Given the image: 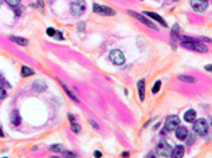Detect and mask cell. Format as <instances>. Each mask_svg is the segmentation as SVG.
<instances>
[{
    "label": "cell",
    "mask_w": 212,
    "mask_h": 158,
    "mask_svg": "<svg viewBox=\"0 0 212 158\" xmlns=\"http://www.w3.org/2000/svg\"><path fill=\"white\" fill-rule=\"evenodd\" d=\"M9 39H11L12 42H15V43L20 44V46H28V40L24 38H17V36H9Z\"/></svg>",
    "instance_id": "obj_17"
},
{
    "label": "cell",
    "mask_w": 212,
    "mask_h": 158,
    "mask_svg": "<svg viewBox=\"0 0 212 158\" xmlns=\"http://www.w3.org/2000/svg\"><path fill=\"white\" fill-rule=\"evenodd\" d=\"M191 6L195 12H204L207 9V1L205 0H191Z\"/></svg>",
    "instance_id": "obj_8"
},
{
    "label": "cell",
    "mask_w": 212,
    "mask_h": 158,
    "mask_svg": "<svg viewBox=\"0 0 212 158\" xmlns=\"http://www.w3.org/2000/svg\"><path fill=\"white\" fill-rule=\"evenodd\" d=\"M174 1H177V0H174Z\"/></svg>",
    "instance_id": "obj_37"
},
{
    "label": "cell",
    "mask_w": 212,
    "mask_h": 158,
    "mask_svg": "<svg viewBox=\"0 0 212 158\" xmlns=\"http://www.w3.org/2000/svg\"><path fill=\"white\" fill-rule=\"evenodd\" d=\"M32 74H34V70H32V68L27 67V66H23V67H22V75L23 76H30V75H32Z\"/></svg>",
    "instance_id": "obj_19"
},
{
    "label": "cell",
    "mask_w": 212,
    "mask_h": 158,
    "mask_svg": "<svg viewBox=\"0 0 212 158\" xmlns=\"http://www.w3.org/2000/svg\"><path fill=\"white\" fill-rule=\"evenodd\" d=\"M180 126V118L177 115H171L164 123V131H174Z\"/></svg>",
    "instance_id": "obj_3"
},
{
    "label": "cell",
    "mask_w": 212,
    "mask_h": 158,
    "mask_svg": "<svg viewBox=\"0 0 212 158\" xmlns=\"http://www.w3.org/2000/svg\"><path fill=\"white\" fill-rule=\"evenodd\" d=\"M122 157H129V152H124L122 153Z\"/></svg>",
    "instance_id": "obj_34"
},
{
    "label": "cell",
    "mask_w": 212,
    "mask_h": 158,
    "mask_svg": "<svg viewBox=\"0 0 212 158\" xmlns=\"http://www.w3.org/2000/svg\"><path fill=\"white\" fill-rule=\"evenodd\" d=\"M9 119H11V123L14 126H19V125H20V114H19V111H17V110H14Z\"/></svg>",
    "instance_id": "obj_15"
},
{
    "label": "cell",
    "mask_w": 212,
    "mask_h": 158,
    "mask_svg": "<svg viewBox=\"0 0 212 158\" xmlns=\"http://www.w3.org/2000/svg\"><path fill=\"white\" fill-rule=\"evenodd\" d=\"M0 137H4V135H3V130H1V129H0Z\"/></svg>",
    "instance_id": "obj_35"
},
{
    "label": "cell",
    "mask_w": 212,
    "mask_h": 158,
    "mask_svg": "<svg viewBox=\"0 0 212 158\" xmlns=\"http://www.w3.org/2000/svg\"><path fill=\"white\" fill-rule=\"evenodd\" d=\"M172 35L173 36H177L179 35V24H174L173 28H172Z\"/></svg>",
    "instance_id": "obj_25"
},
{
    "label": "cell",
    "mask_w": 212,
    "mask_h": 158,
    "mask_svg": "<svg viewBox=\"0 0 212 158\" xmlns=\"http://www.w3.org/2000/svg\"><path fill=\"white\" fill-rule=\"evenodd\" d=\"M50 150H51V152H55V153H62L63 152V147H62L61 145H51Z\"/></svg>",
    "instance_id": "obj_21"
},
{
    "label": "cell",
    "mask_w": 212,
    "mask_h": 158,
    "mask_svg": "<svg viewBox=\"0 0 212 158\" xmlns=\"http://www.w3.org/2000/svg\"><path fill=\"white\" fill-rule=\"evenodd\" d=\"M90 123H91V126H93L94 129H98V125H97V123L94 122V121H90Z\"/></svg>",
    "instance_id": "obj_32"
},
{
    "label": "cell",
    "mask_w": 212,
    "mask_h": 158,
    "mask_svg": "<svg viewBox=\"0 0 212 158\" xmlns=\"http://www.w3.org/2000/svg\"><path fill=\"white\" fill-rule=\"evenodd\" d=\"M7 97V93L6 90H4L3 87H0V99H4V98Z\"/></svg>",
    "instance_id": "obj_27"
},
{
    "label": "cell",
    "mask_w": 212,
    "mask_h": 158,
    "mask_svg": "<svg viewBox=\"0 0 212 158\" xmlns=\"http://www.w3.org/2000/svg\"><path fill=\"white\" fill-rule=\"evenodd\" d=\"M137 88H138V94H140V99L144 101L145 99V80L141 79L137 85Z\"/></svg>",
    "instance_id": "obj_13"
},
{
    "label": "cell",
    "mask_w": 212,
    "mask_h": 158,
    "mask_svg": "<svg viewBox=\"0 0 212 158\" xmlns=\"http://www.w3.org/2000/svg\"><path fill=\"white\" fill-rule=\"evenodd\" d=\"M109 59H110V62L113 63V65H117V66H121V65L125 63V56H124V54H122L121 50L110 51V54H109Z\"/></svg>",
    "instance_id": "obj_6"
},
{
    "label": "cell",
    "mask_w": 212,
    "mask_h": 158,
    "mask_svg": "<svg viewBox=\"0 0 212 158\" xmlns=\"http://www.w3.org/2000/svg\"><path fill=\"white\" fill-rule=\"evenodd\" d=\"M55 38L58 39V40H62V39H63V35H62V32H61V31H56Z\"/></svg>",
    "instance_id": "obj_28"
},
{
    "label": "cell",
    "mask_w": 212,
    "mask_h": 158,
    "mask_svg": "<svg viewBox=\"0 0 212 158\" xmlns=\"http://www.w3.org/2000/svg\"><path fill=\"white\" fill-rule=\"evenodd\" d=\"M144 15H145V16H149V18H152V19H154L156 22H160V24H161V26L166 27V22L164 20L163 18H161L160 15L154 14V12H149V11H145V12H144Z\"/></svg>",
    "instance_id": "obj_11"
},
{
    "label": "cell",
    "mask_w": 212,
    "mask_h": 158,
    "mask_svg": "<svg viewBox=\"0 0 212 158\" xmlns=\"http://www.w3.org/2000/svg\"><path fill=\"white\" fill-rule=\"evenodd\" d=\"M179 79L183 80V82H188V83L195 82V78H193V76H188V75H179Z\"/></svg>",
    "instance_id": "obj_20"
},
{
    "label": "cell",
    "mask_w": 212,
    "mask_h": 158,
    "mask_svg": "<svg viewBox=\"0 0 212 158\" xmlns=\"http://www.w3.org/2000/svg\"><path fill=\"white\" fill-rule=\"evenodd\" d=\"M205 70L209 71V73H212V65H207L205 66Z\"/></svg>",
    "instance_id": "obj_30"
},
{
    "label": "cell",
    "mask_w": 212,
    "mask_h": 158,
    "mask_svg": "<svg viewBox=\"0 0 212 158\" xmlns=\"http://www.w3.org/2000/svg\"><path fill=\"white\" fill-rule=\"evenodd\" d=\"M174 131H176V138H177V139L184 141V139L188 138V130H187L184 126H179Z\"/></svg>",
    "instance_id": "obj_10"
},
{
    "label": "cell",
    "mask_w": 212,
    "mask_h": 158,
    "mask_svg": "<svg viewBox=\"0 0 212 158\" xmlns=\"http://www.w3.org/2000/svg\"><path fill=\"white\" fill-rule=\"evenodd\" d=\"M61 85H62V87H63V90L66 91V94H67V95H69V97L71 98L73 101H75L77 103H79V99L75 97V94H74V93H71V91H70L69 88H67V86H66V85H63V82H61Z\"/></svg>",
    "instance_id": "obj_18"
},
{
    "label": "cell",
    "mask_w": 212,
    "mask_h": 158,
    "mask_svg": "<svg viewBox=\"0 0 212 158\" xmlns=\"http://www.w3.org/2000/svg\"><path fill=\"white\" fill-rule=\"evenodd\" d=\"M71 130H73L74 133H77V134H78V133H81V127H79V125L75 122V121H74V122H71Z\"/></svg>",
    "instance_id": "obj_22"
},
{
    "label": "cell",
    "mask_w": 212,
    "mask_h": 158,
    "mask_svg": "<svg viewBox=\"0 0 212 158\" xmlns=\"http://www.w3.org/2000/svg\"><path fill=\"white\" fill-rule=\"evenodd\" d=\"M55 34H56V31L54 28H51V27H50V28H47V35H48V36H55Z\"/></svg>",
    "instance_id": "obj_26"
},
{
    "label": "cell",
    "mask_w": 212,
    "mask_h": 158,
    "mask_svg": "<svg viewBox=\"0 0 212 158\" xmlns=\"http://www.w3.org/2000/svg\"><path fill=\"white\" fill-rule=\"evenodd\" d=\"M94 155H96V157H102V153L101 152H98V150H97V152H94Z\"/></svg>",
    "instance_id": "obj_31"
},
{
    "label": "cell",
    "mask_w": 212,
    "mask_h": 158,
    "mask_svg": "<svg viewBox=\"0 0 212 158\" xmlns=\"http://www.w3.org/2000/svg\"><path fill=\"white\" fill-rule=\"evenodd\" d=\"M70 11L74 16H81L85 11H86V3L85 0H74L73 3L70 4Z\"/></svg>",
    "instance_id": "obj_2"
},
{
    "label": "cell",
    "mask_w": 212,
    "mask_h": 158,
    "mask_svg": "<svg viewBox=\"0 0 212 158\" xmlns=\"http://www.w3.org/2000/svg\"><path fill=\"white\" fill-rule=\"evenodd\" d=\"M172 150L173 149L171 147V145H169L168 142H165V141L158 142V145H157V147H156V152L160 157H171Z\"/></svg>",
    "instance_id": "obj_5"
},
{
    "label": "cell",
    "mask_w": 212,
    "mask_h": 158,
    "mask_svg": "<svg viewBox=\"0 0 212 158\" xmlns=\"http://www.w3.org/2000/svg\"><path fill=\"white\" fill-rule=\"evenodd\" d=\"M184 153H185V149H184V146H176L173 150H172V157L173 158H181L184 155Z\"/></svg>",
    "instance_id": "obj_12"
},
{
    "label": "cell",
    "mask_w": 212,
    "mask_h": 158,
    "mask_svg": "<svg viewBox=\"0 0 212 158\" xmlns=\"http://www.w3.org/2000/svg\"><path fill=\"white\" fill-rule=\"evenodd\" d=\"M193 131L196 133L198 135H205L207 131H208V123L204 118H200V119H195L193 122Z\"/></svg>",
    "instance_id": "obj_4"
},
{
    "label": "cell",
    "mask_w": 212,
    "mask_h": 158,
    "mask_svg": "<svg viewBox=\"0 0 212 158\" xmlns=\"http://www.w3.org/2000/svg\"><path fill=\"white\" fill-rule=\"evenodd\" d=\"M129 14L132 15V16H134V18L137 19V20H140L141 23H144L145 26H148V27H150V28H153V29H158L156 26H154L153 23H152L149 19H146L144 15H141V14H136V12H133V11H129Z\"/></svg>",
    "instance_id": "obj_9"
},
{
    "label": "cell",
    "mask_w": 212,
    "mask_h": 158,
    "mask_svg": "<svg viewBox=\"0 0 212 158\" xmlns=\"http://www.w3.org/2000/svg\"><path fill=\"white\" fill-rule=\"evenodd\" d=\"M1 1H3V0H0V4H1Z\"/></svg>",
    "instance_id": "obj_36"
},
{
    "label": "cell",
    "mask_w": 212,
    "mask_h": 158,
    "mask_svg": "<svg viewBox=\"0 0 212 158\" xmlns=\"http://www.w3.org/2000/svg\"><path fill=\"white\" fill-rule=\"evenodd\" d=\"M160 87H161V82H160V80H157V82L154 83V86H153V88H152V91H153L154 94H156V93H158Z\"/></svg>",
    "instance_id": "obj_23"
},
{
    "label": "cell",
    "mask_w": 212,
    "mask_h": 158,
    "mask_svg": "<svg viewBox=\"0 0 212 158\" xmlns=\"http://www.w3.org/2000/svg\"><path fill=\"white\" fill-rule=\"evenodd\" d=\"M93 11L96 14H99V15H106V16H114L116 15V11L113 8L108 6H101V4H97L94 3L93 4Z\"/></svg>",
    "instance_id": "obj_7"
},
{
    "label": "cell",
    "mask_w": 212,
    "mask_h": 158,
    "mask_svg": "<svg viewBox=\"0 0 212 158\" xmlns=\"http://www.w3.org/2000/svg\"><path fill=\"white\" fill-rule=\"evenodd\" d=\"M69 119H70V122H74V121H75V119H74V117H73L71 114H69Z\"/></svg>",
    "instance_id": "obj_33"
},
{
    "label": "cell",
    "mask_w": 212,
    "mask_h": 158,
    "mask_svg": "<svg viewBox=\"0 0 212 158\" xmlns=\"http://www.w3.org/2000/svg\"><path fill=\"white\" fill-rule=\"evenodd\" d=\"M184 119H185V122H188V123L195 122V119H196V111H195V110H188V111L184 114Z\"/></svg>",
    "instance_id": "obj_14"
},
{
    "label": "cell",
    "mask_w": 212,
    "mask_h": 158,
    "mask_svg": "<svg viewBox=\"0 0 212 158\" xmlns=\"http://www.w3.org/2000/svg\"><path fill=\"white\" fill-rule=\"evenodd\" d=\"M83 27H85V23H79L78 24V29H79V31H83Z\"/></svg>",
    "instance_id": "obj_29"
},
{
    "label": "cell",
    "mask_w": 212,
    "mask_h": 158,
    "mask_svg": "<svg viewBox=\"0 0 212 158\" xmlns=\"http://www.w3.org/2000/svg\"><path fill=\"white\" fill-rule=\"evenodd\" d=\"M32 88H34L35 91H38V93H42V91H44L47 88V86H46V83H44V82L36 80V82L34 83V86H32Z\"/></svg>",
    "instance_id": "obj_16"
},
{
    "label": "cell",
    "mask_w": 212,
    "mask_h": 158,
    "mask_svg": "<svg viewBox=\"0 0 212 158\" xmlns=\"http://www.w3.org/2000/svg\"><path fill=\"white\" fill-rule=\"evenodd\" d=\"M6 1L11 7H14V8H15V7H17V6H19V3H20V0H6Z\"/></svg>",
    "instance_id": "obj_24"
},
{
    "label": "cell",
    "mask_w": 212,
    "mask_h": 158,
    "mask_svg": "<svg viewBox=\"0 0 212 158\" xmlns=\"http://www.w3.org/2000/svg\"><path fill=\"white\" fill-rule=\"evenodd\" d=\"M205 1H207V0H205Z\"/></svg>",
    "instance_id": "obj_38"
},
{
    "label": "cell",
    "mask_w": 212,
    "mask_h": 158,
    "mask_svg": "<svg viewBox=\"0 0 212 158\" xmlns=\"http://www.w3.org/2000/svg\"><path fill=\"white\" fill-rule=\"evenodd\" d=\"M181 46L185 47V48H189V50H193V51H199V52H207V47L204 46L203 43L198 40H193L191 38H187V36H183L181 38Z\"/></svg>",
    "instance_id": "obj_1"
}]
</instances>
